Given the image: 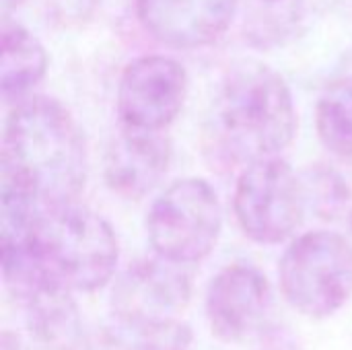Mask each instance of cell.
<instances>
[{
    "mask_svg": "<svg viewBox=\"0 0 352 350\" xmlns=\"http://www.w3.org/2000/svg\"><path fill=\"white\" fill-rule=\"evenodd\" d=\"M87 182V144L74 116L56 99L25 97L4 124L0 184L41 208L76 202Z\"/></svg>",
    "mask_w": 352,
    "mask_h": 350,
    "instance_id": "obj_1",
    "label": "cell"
},
{
    "mask_svg": "<svg viewBox=\"0 0 352 350\" xmlns=\"http://www.w3.org/2000/svg\"><path fill=\"white\" fill-rule=\"evenodd\" d=\"M297 132V111L285 78L250 62L235 68L214 95L204 128L206 159L223 171L276 157Z\"/></svg>",
    "mask_w": 352,
    "mask_h": 350,
    "instance_id": "obj_2",
    "label": "cell"
},
{
    "mask_svg": "<svg viewBox=\"0 0 352 350\" xmlns=\"http://www.w3.org/2000/svg\"><path fill=\"white\" fill-rule=\"evenodd\" d=\"M29 243L43 272L74 293L99 291L116 274L120 245L111 225L76 202L41 208Z\"/></svg>",
    "mask_w": 352,
    "mask_h": 350,
    "instance_id": "obj_3",
    "label": "cell"
},
{
    "mask_svg": "<svg viewBox=\"0 0 352 350\" xmlns=\"http://www.w3.org/2000/svg\"><path fill=\"white\" fill-rule=\"evenodd\" d=\"M285 299L305 318L326 320L352 299V241L340 231L297 237L280 260Z\"/></svg>",
    "mask_w": 352,
    "mask_h": 350,
    "instance_id": "obj_4",
    "label": "cell"
},
{
    "mask_svg": "<svg viewBox=\"0 0 352 350\" xmlns=\"http://www.w3.org/2000/svg\"><path fill=\"white\" fill-rule=\"evenodd\" d=\"M223 208L208 182L188 177L171 184L151 206L148 241L157 256L175 264H196L217 245Z\"/></svg>",
    "mask_w": 352,
    "mask_h": 350,
    "instance_id": "obj_5",
    "label": "cell"
},
{
    "mask_svg": "<svg viewBox=\"0 0 352 350\" xmlns=\"http://www.w3.org/2000/svg\"><path fill=\"white\" fill-rule=\"evenodd\" d=\"M243 233L256 243L276 245L287 241L303 223L307 208L303 179L278 159H262L243 167L233 200Z\"/></svg>",
    "mask_w": 352,
    "mask_h": 350,
    "instance_id": "obj_6",
    "label": "cell"
},
{
    "mask_svg": "<svg viewBox=\"0 0 352 350\" xmlns=\"http://www.w3.org/2000/svg\"><path fill=\"white\" fill-rule=\"evenodd\" d=\"M188 93L184 66L169 56L132 60L118 87V116L122 126L165 130L182 111Z\"/></svg>",
    "mask_w": 352,
    "mask_h": 350,
    "instance_id": "obj_7",
    "label": "cell"
},
{
    "mask_svg": "<svg viewBox=\"0 0 352 350\" xmlns=\"http://www.w3.org/2000/svg\"><path fill=\"white\" fill-rule=\"evenodd\" d=\"M192 297L190 276L182 264L165 258L130 264L113 285L111 307L120 324H155L179 320Z\"/></svg>",
    "mask_w": 352,
    "mask_h": 350,
    "instance_id": "obj_8",
    "label": "cell"
},
{
    "mask_svg": "<svg viewBox=\"0 0 352 350\" xmlns=\"http://www.w3.org/2000/svg\"><path fill=\"white\" fill-rule=\"evenodd\" d=\"M204 307L210 332L223 342L239 344L266 328L272 307L270 283L254 266H227L210 281Z\"/></svg>",
    "mask_w": 352,
    "mask_h": 350,
    "instance_id": "obj_9",
    "label": "cell"
},
{
    "mask_svg": "<svg viewBox=\"0 0 352 350\" xmlns=\"http://www.w3.org/2000/svg\"><path fill=\"white\" fill-rule=\"evenodd\" d=\"M239 0H136L144 31L157 41L194 50L217 41L231 25Z\"/></svg>",
    "mask_w": 352,
    "mask_h": 350,
    "instance_id": "obj_10",
    "label": "cell"
},
{
    "mask_svg": "<svg viewBox=\"0 0 352 350\" xmlns=\"http://www.w3.org/2000/svg\"><path fill=\"white\" fill-rule=\"evenodd\" d=\"M161 132L122 126L113 136L103 167L105 184L113 194L140 200L161 184L171 163V144Z\"/></svg>",
    "mask_w": 352,
    "mask_h": 350,
    "instance_id": "obj_11",
    "label": "cell"
},
{
    "mask_svg": "<svg viewBox=\"0 0 352 350\" xmlns=\"http://www.w3.org/2000/svg\"><path fill=\"white\" fill-rule=\"evenodd\" d=\"M72 293L68 287L45 278L21 299L27 328L43 350H89L82 314Z\"/></svg>",
    "mask_w": 352,
    "mask_h": 350,
    "instance_id": "obj_12",
    "label": "cell"
},
{
    "mask_svg": "<svg viewBox=\"0 0 352 350\" xmlns=\"http://www.w3.org/2000/svg\"><path fill=\"white\" fill-rule=\"evenodd\" d=\"M47 54L41 41L23 25L2 23V68L0 89L4 101H23L45 76Z\"/></svg>",
    "mask_w": 352,
    "mask_h": 350,
    "instance_id": "obj_13",
    "label": "cell"
},
{
    "mask_svg": "<svg viewBox=\"0 0 352 350\" xmlns=\"http://www.w3.org/2000/svg\"><path fill=\"white\" fill-rule=\"evenodd\" d=\"M303 188L314 215L352 237V167L311 165L303 175Z\"/></svg>",
    "mask_w": 352,
    "mask_h": 350,
    "instance_id": "obj_14",
    "label": "cell"
},
{
    "mask_svg": "<svg viewBox=\"0 0 352 350\" xmlns=\"http://www.w3.org/2000/svg\"><path fill=\"white\" fill-rule=\"evenodd\" d=\"M305 0H250L243 19L245 39L270 50L293 39L305 21Z\"/></svg>",
    "mask_w": 352,
    "mask_h": 350,
    "instance_id": "obj_15",
    "label": "cell"
},
{
    "mask_svg": "<svg viewBox=\"0 0 352 350\" xmlns=\"http://www.w3.org/2000/svg\"><path fill=\"white\" fill-rule=\"evenodd\" d=\"M322 144L338 159H352V80L330 87L316 109Z\"/></svg>",
    "mask_w": 352,
    "mask_h": 350,
    "instance_id": "obj_16",
    "label": "cell"
},
{
    "mask_svg": "<svg viewBox=\"0 0 352 350\" xmlns=\"http://www.w3.org/2000/svg\"><path fill=\"white\" fill-rule=\"evenodd\" d=\"M118 350H192V330L179 320L155 324H120L111 334Z\"/></svg>",
    "mask_w": 352,
    "mask_h": 350,
    "instance_id": "obj_17",
    "label": "cell"
},
{
    "mask_svg": "<svg viewBox=\"0 0 352 350\" xmlns=\"http://www.w3.org/2000/svg\"><path fill=\"white\" fill-rule=\"evenodd\" d=\"M256 350H299V342L293 332L285 326H266L258 334Z\"/></svg>",
    "mask_w": 352,
    "mask_h": 350,
    "instance_id": "obj_18",
    "label": "cell"
},
{
    "mask_svg": "<svg viewBox=\"0 0 352 350\" xmlns=\"http://www.w3.org/2000/svg\"><path fill=\"white\" fill-rule=\"evenodd\" d=\"M0 350H25V347H23L21 338H19L14 332L4 330V332H2V349Z\"/></svg>",
    "mask_w": 352,
    "mask_h": 350,
    "instance_id": "obj_19",
    "label": "cell"
},
{
    "mask_svg": "<svg viewBox=\"0 0 352 350\" xmlns=\"http://www.w3.org/2000/svg\"><path fill=\"white\" fill-rule=\"evenodd\" d=\"M21 2H23V0H2V12H4V17H6L12 8H16Z\"/></svg>",
    "mask_w": 352,
    "mask_h": 350,
    "instance_id": "obj_20",
    "label": "cell"
}]
</instances>
